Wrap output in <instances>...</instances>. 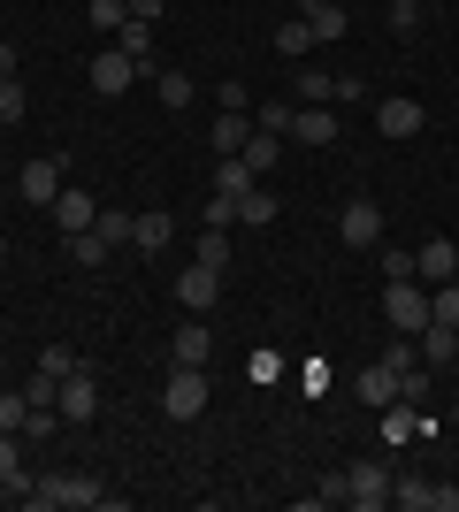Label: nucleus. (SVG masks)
I'll use <instances>...</instances> for the list:
<instances>
[{
	"label": "nucleus",
	"instance_id": "1",
	"mask_svg": "<svg viewBox=\"0 0 459 512\" xmlns=\"http://www.w3.org/2000/svg\"><path fill=\"white\" fill-rule=\"evenodd\" d=\"M31 512H92V505H115L92 474H39L31 482V497H23Z\"/></svg>",
	"mask_w": 459,
	"mask_h": 512
},
{
	"label": "nucleus",
	"instance_id": "2",
	"mask_svg": "<svg viewBox=\"0 0 459 512\" xmlns=\"http://www.w3.org/2000/svg\"><path fill=\"white\" fill-rule=\"evenodd\" d=\"M383 321H391L398 337H421V329H429V291H421V276L414 283H383Z\"/></svg>",
	"mask_w": 459,
	"mask_h": 512
},
{
	"label": "nucleus",
	"instance_id": "3",
	"mask_svg": "<svg viewBox=\"0 0 459 512\" xmlns=\"http://www.w3.org/2000/svg\"><path fill=\"white\" fill-rule=\"evenodd\" d=\"M161 413H169V421H199V413H207V367H169Z\"/></svg>",
	"mask_w": 459,
	"mask_h": 512
},
{
	"label": "nucleus",
	"instance_id": "4",
	"mask_svg": "<svg viewBox=\"0 0 459 512\" xmlns=\"http://www.w3.org/2000/svg\"><path fill=\"white\" fill-rule=\"evenodd\" d=\"M16 199H23V207H54V199H62V161H54V153L23 161V176H16Z\"/></svg>",
	"mask_w": 459,
	"mask_h": 512
},
{
	"label": "nucleus",
	"instance_id": "5",
	"mask_svg": "<svg viewBox=\"0 0 459 512\" xmlns=\"http://www.w3.org/2000/svg\"><path fill=\"white\" fill-rule=\"evenodd\" d=\"M54 413H62V421H92V413H100V383H92L85 367H69L62 383H54Z\"/></svg>",
	"mask_w": 459,
	"mask_h": 512
},
{
	"label": "nucleus",
	"instance_id": "6",
	"mask_svg": "<svg viewBox=\"0 0 459 512\" xmlns=\"http://www.w3.org/2000/svg\"><path fill=\"white\" fill-rule=\"evenodd\" d=\"M46 214H54V230H62V237H85L92 222H100V199H92V192H77V184H62V199H54Z\"/></svg>",
	"mask_w": 459,
	"mask_h": 512
},
{
	"label": "nucleus",
	"instance_id": "7",
	"mask_svg": "<svg viewBox=\"0 0 459 512\" xmlns=\"http://www.w3.org/2000/svg\"><path fill=\"white\" fill-rule=\"evenodd\" d=\"M421 123H429V115H421V100H406V92L375 100V130H383V138H421Z\"/></svg>",
	"mask_w": 459,
	"mask_h": 512
},
{
	"label": "nucleus",
	"instance_id": "8",
	"mask_svg": "<svg viewBox=\"0 0 459 512\" xmlns=\"http://www.w3.org/2000/svg\"><path fill=\"white\" fill-rule=\"evenodd\" d=\"M291 138H299V146H329V138H337V107H329V100L291 107Z\"/></svg>",
	"mask_w": 459,
	"mask_h": 512
},
{
	"label": "nucleus",
	"instance_id": "9",
	"mask_svg": "<svg viewBox=\"0 0 459 512\" xmlns=\"http://www.w3.org/2000/svg\"><path fill=\"white\" fill-rule=\"evenodd\" d=\"M131 85H138V62L123 54V46H108V54L92 62V92H100V100H115V92H131Z\"/></svg>",
	"mask_w": 459,
	"mask_h": 512
},
{
	"label": "nucleus",
	"instance_id": "10",
	"mask_svg": "<svg viewBox=\"0 0 459 512\" xmlns=\"http://www.w3.org/2000/svg\"><path fill=\"white\" fill-rule=\"evenodd\" d=\"M337 230H345V245H383V207L375 199H345Z\"/></svg>",
	"mask_w": 459,
	"mask_h": 512
},
{
	"label": "nucleus",
	"instance_id": "11",
	"mask_svg": "<svg viewBox=\"0 0 459 512\" xmlns=\"http://www.w3.org/2000/svg\"><path fill=\"white\" fill-rule=\"evenodd\" d=\"M429 413L421 406H406V398H391V406H383V428H375V436H383V444H414V436H429Z\"/></svg>",
	"mask_w": 459,
	"mask_h": 512
},
{
	"label": "nucleus",
	"instance_id": "12",
	"mask_svg": "<svg viewBox=\"0 0 459 512\" xmlns=\"http://www.w3.org/2000/svg\"><path fill=\"white\" fill-rule=\"evenodd\" d=\"M414 276H421V283H452V276H459V245H452V237L414 245Z\"/></svg>",
	"mask_w": 459,
	"mask_h": 512
},
{
	"label": "nucleus",
	"instance_id": "13",
	"mask_svg": "<svg viewBox=\"0 0 459 512\" xmlns=\"http://www.w3.org/2000/svg\"><path fill=\"white\" fill-rule=\"evenodd\" d=\"M291 16H306V31H314V46H329V39H345L352 31V16L337 8V0H299Z\"/></svg>",
	"mask_w": 459,
	"mask_h": 512
},
{
	"label": "nucleus",
	"instance_id": "14",
	"mask_svg": "<svg viewBox=\"0 0 459 512\" xmlns=\"http://www.w3.org/2000/svg\"><path fill=\"white\" fill-rule=\"evenodd\" d=\"M207 352H215V337H207V321L192 314V321L169 337V367H207Z\"/></svg>",
	"mask_w": 459,
	"mask_h": 512
},
{
	"label": "nucleus",
	"instance_id": "15",
	"mask_svg": "<svg viewBox=\"0 0 459 512\" xmlns=\"http://www.w3.org/2000/svg\"><path fill=\"white\" fill-rule=\"evenodd\" d=\"M176 299L192 306V314H207V306L222 299V276H215V268H199V260H192V268H184V276H176Z\"/></svg>",
	"mask_w": 459,
	"mask_h": 512
},
{
	"label": "nucleus",
	"instance_id": "16",
	"mask_svg": "<svg viewBox=\"0 0 459 512\" xmlns=\"http://www.w3.org/2000/svg\"><path fill=\"white\" fill-rule=\"evenodd\" d=\"M245 138H253V115H245V107H222V123H207V146H215V161H222V153H238Z\"/></svg>",
	"mask_w": 459,
	"mask_h": 512
},
{
	"label": "nucleus",
	"instance_id": "17",
	"mask_svg": "<svg viewBox=\"0 0 459 512\" xmlns=\"http://www.w3.org/2000/svg\"><path fill=\"white\" fill-rule=\"evenodd\" d=\"M238 161H245V169H253V176H268V169H276V161H284V138L253 123V138H245V146H238Z\"/></svg>",
	"mask_w": 459,
	"mask_h": 512
},
{
	"label": "nucleus",
	"instance_id": "18",
	"mask_svg": "<svg viewBox=\"0 0 459 512\" xmlns=\"http://www.w3.org/2000/svg\"><path fill=\"white\" fill-rule=\"evenodd\" d=\"M253 184H261V176L245 169L238 153H222V161H215V199H245V192H253Z\"/></svg>",
	"mask_w": 459,
	"mask_h": 512
},
{
	"label": "nucleus",
	"instance_id": "19",
	"mask_svg": "<svg viewBox=\"0 0 459 512\" xmlns=\"http://www.w3.org/2000/svg\"><path fill=\"white\" fill-rule=\"evenodd\" d=\"M414 344H421V360H429V367H452L459 360V329H444V321H429Z\"/></svg>",
	"mask_w": 459,
	"mask_h": 512
},
{
	"label": "nucleus",
	"instance_id": "20",
	"mask_svg": "<svg viewBox=\"0 0 459 512\" xmlns=\"http://www.w3.org/2000/svg\"><path fill=\"white\" fill-rule=\"evenodd\" d=\"M153 31H161V23H138V16H123V31H115V46H123V54H131L138 69H153Z\"/></svg>",
	"mask_w": 459,
	"mask_h": 512
},
{
	"label": "nucleus",
	"instance_id": "21",
	"mask_svg": "<svg viewBox=\"0 0 459 512\" xmlns=\"http://www.w3.org/2000/svg\"><path fill=\"white\" fill-rule=\"evenodd\" d=\"M352 390H360V398H368V406L383 413V406H391V398H398V375H391V367H383V360H375V367H360V383H352Z\"/></svg>",
	"mask_w": 459,
	"mask_h": 512
},
{
	"label": "nucleus",
	"instance_id": "22",
	"mask_svg": "<svg viewBox=\"0 0 459 512\" xmlns=\"http://www.w3.org/2000/svg\"><path fill=\"white\" fill-rule=\"evenodd\" d=\"M391 505H398V512H437V482H414V474H398V482H391Z\"/></svg>",
	"mask_w": 459,
	"mask_h": 512
},
{
	"label": "nucleus",
	"instance_id": "23",
	"mask_svg": "<svg viewBox=\"0 0 459 512\" xmlns=\"http://www.w3.org/2000/svg\"><path fill=\"white\" fill-rule=\"evenodd\" d=\"M276 54H284V62H306V54H314V31H306V16H284V23H276Z\"/></svg>",
	"mask_w": 459,
	"mask_h": 512
},
{
	"label": "nucleus",
	"instance_id": "24",
	"mask_svg": "<svg viewBox=\"0 0 459 512\" xmlns=\"http://www.w3.org/2000/svg\"><path fill=\"white\" fill-rule=\"evenodd\" d=\"M192 260H199V268H215V276H230V230H199Z\"/></svg>",
	"mask_w": 459,
	"mask_h": 512
},
{
	"label": "nucleus",
	"instance_id": "25",
	"mask_svg": "<svg viewBox=\"0 0 459 512\" xmlns=\"http://www.w3.org/2000/svg\"><path fill=\"white\" fill-rule=\"evenodd\" d=\"M131 245H138V253H161V245H169V214L146 207V214H138V230H131Z\"/></svg>",
	"mask_w": 459,
	"mask_h": 512
},
{
	"label": "nucleus",
	"instance_id": "26",
	"mask_svg": "<svg viewBox=\"0 0 459 512\" xmlns=\"http://www.w3.org/2000/svg\"><path fill=\"white\" fill-rule=\"evenodd\" d=\"M238 222H245V230H261V222H276V192H261V184H253V192L238 199Z\"/></svg>",
	"mask_w": 459,
	"mask_h": 512
},
{
	"label": "nucleus",
	"instance_id": "27",
	"mask_svg": "<svg viewBox=\"0 0 459 512\" xmlns=\"http://www.w3.org/2000/svg\"><path fill=\"white\" fill-rule=\"evenodd\" d=\"M108 253H115V245H108V237H100V230L69 237V260H77V268H100V260H108Z\"/></svg>",
	"mask_w": 459,
	"mask_h": 512
},
{
	"label": "nucleus",
	"instance_id": "28",
	"mask_svg": "<svg viewBox=\"0 0 459 512\" xmlns=\"http://www.w3.org/2000/svg\"><path fill=\"white\" fill-rule=\"evenodd\" d=\"M92 230L108 237V245H131V230H138V214H123V207H100V222Z\"/></svg>",
	"mask_w": 459,
	"mask_h": 512
},
{
	"label": "nucleus",
	"instance_id": "29",
	"mask_svg": "<svg viewBox=\"0 0 459 512\" xmlns=\"http://www.w3.org/2000/svg\"><path fill=\"white\" fill-rule=\"evenodd\" d=\"M192 77H184V69H161V107H169V115H176V107H192Z\"/></svg>",
	"mask_w": 459,
	"mask_h": 512
},
{
	"label": "nucleus",
	"instance_id": "30",
	"mask_svg": "<svg viewBox=\"0 0 459 512\" xmlns=\"http://www.w3.org/2000/svg\"><path fill=\"white\" fill-rule=\"evenodd\" d=\"M429 314H437L444 329H459V276H452V283H437V291H429Z\"/></svg>",
	"mask_w": 459,
	"mask_h": 512
},
{
	"label": "nucleus",
	"instance_id": "31",
	"mask_svg": "<svg viewBox=\"0 0 459 512\" xmlns=\"http://www.w3.org/2000/svg\"><path fill=\"white\" fill-rule=\"evenodd\" d=\"M85 16L100 23V31H123V16H131V0H85Z\"/></svg>",
	"mask_w": 459,
	"mask_h": 512
},
{
	"label": "nucleus",
	"instance_id": "32",
	"mask_svg": "<svg viewBox=\"0 0 459 512\" xmlns=\"http://www.w3.org/2000/svg\"><path fill=\"white\" fill-rule=\"evenodd\" d=\"M383 283H414V253L406 245H383Z\"/></svg>",
	"mask_w": 459,
	"mask_h": 512
},
{
	"label": "nucleus",
	"instance_id": "33",
	"mask_svg": "<svg viewBox=\"0 0 459 512\" xmlns=\"http://www.w3.org/2000/svg\"><path fill=\"white\" fill-rule=\"evenodd\" d=\"M329 85H337L329 69H299V107H306V100H329ZM329 107H337V100H329Z\"/></svg>",
	"mask_w": 459,
	"mask_h": 512
},
{
	"label": "nucleus",
	"instance_id": "34",
	"mask_svg": "<svg viewBox=\"0 0 459 512\" xmlns=\"http://www.w3.org/2000/svg\"><path fill=\"white\" fill-rule=\"evenodd\" d=\"M23 107H31L23 85H16V77H0V123H23Z\"/></svg>",
	"mask_w": 459,
	"mask_h": 512
},
{
	"label": "nucleus",
	"instance_id": "35",
	"mask_svg": "<svg viewBox=\"0 0 459 512\" xmlns=\"http://www.w3.org/2000/svg\"><path fill=\"white\" fill-rule=\"evenodd\" d=\"M329 100H337V107H360V100H368V85H360V69H345V77L329 85Z\"/></svg>",
	"mask_w": 459,
	"mask_h": 512
},
{
	"label": "nucleus",
	"instance_id": "36",
	"mask_svg": "<svg viewBox=\"0 0 459 512\" xmlns=\"http://www.w3.org/2000/svg\"><path fill=\"white\" fill-rule=\"evenodd\" d=\"M23 413H31V398H23V390H0V428L23 436Z\"/></svg>",
	"mask_w": 459,
	"mask_h": 512
},
{
	"label": "nucleus",
	"instance_id": "37",
	"mask_svg": "<svg viewBox=\"0 0 459 512\" xmlns=\"http://www.w3.org/2000/svg\"><path fill=\"white\" fill-rule=\"evenodd\" d=\"M39 367H46V375H54V383H62L69 367H77V352H69V344H46V352H39Z\"/></svg>",
	"mask_w": 459,
	"mask_h": 512
},
{
	"label": "nucleus",
	"instance_id": "38",
	"mask_svg": "<svg viewBox=\"0 0 459 512\" xmlns=\"http://www.w3.org/2000/svg\"><path fill=\"white\" fill-rule=\"evenodd\" d=\"M253 123H261V130H276V138H291V107H284V100H268L261 115H253Z\"/></svg>",
	"mask_w": 459,
	"mask_h": 512
},
{
	"label": "nucleus",
	"instance_id": "39",
	"mask_svg": "<svg viewBox=\"0 0 459 512\" xmlns=\"http://www.w3.org/2000/svg\"><path fill=\"white\" fill-rule=\"evenodd\" d=\"M230 222H238V199H215V192H207V230H230Z\"/></svg>",
	"mask_w": 459,
	"mask_h": 512
},
{
	"label": "nucleus",
	"instance_id": "40",
	"mask_svg": "<svg viewBox=\"0 0 459 512\" xmlns=\"http://www.w3.org/2000/svg\"><path fill=\"white\" fill-rule=\"evenodd\" d=\"M23 398H31V406H54V375H46V367H31V383H23Z\"/></svg>",
	"mask_w": 459,
	"mask_h": 512
},
{
	"label": "nucleus",
	"instance_id": "41",
	"mask_svg": "<svg viewBox=\"0 0 459 512\" xmlns=\"http://www.w3.org/2000/svg\"><path fill=\"white\" fill-rule=\"evenodd\" d=\"M421 23V0H391V31H414Z\"/></svg>",
	"mask_w": 459,
	"mask_h": 512
},
{
	"label": "nucleus",
	"instance_id": "42",
	"mask_svg": "<svg viewBox=\"0 0 459 512\" xmlns=\"http://www.w3.org/2000/svg\"><path fill=\"white\" fill-rule=\"evenodd\" d=\"M161 8H169V0H131V16H138V23H161Z\"/></svg>",
	"mask_w": 459,
	"mask_h": 512
},
{
	"label": "nucleus",
	"instance_id": "43",
	"mask_svg": "<svg viewBox=\"0 0 459 512\" xmlns=\"http://www.w3.org/2000/svg\"><path fill=\"white\" fill-rule=\"evenodd\" d=\"M16 69H23V54H16L8 39H0V77H16Z\"/></svg>",
	"mask_w": 459,
	"mask_h": 512
},
{
	"label": "nucleus",
	"instance_id": "44",
	"mask_svg": "<svg viewBox=\"0 0 459 512\" xmlns=\"http://www.w3.org/2000/svg\"><path fill=\"white\" fill-rule=\"evenodd\" d=\"M0 260H8V237H0Z\"/></svg>",
	"mask_w": 459,
	"mask_h": 512
}]
</instances>
